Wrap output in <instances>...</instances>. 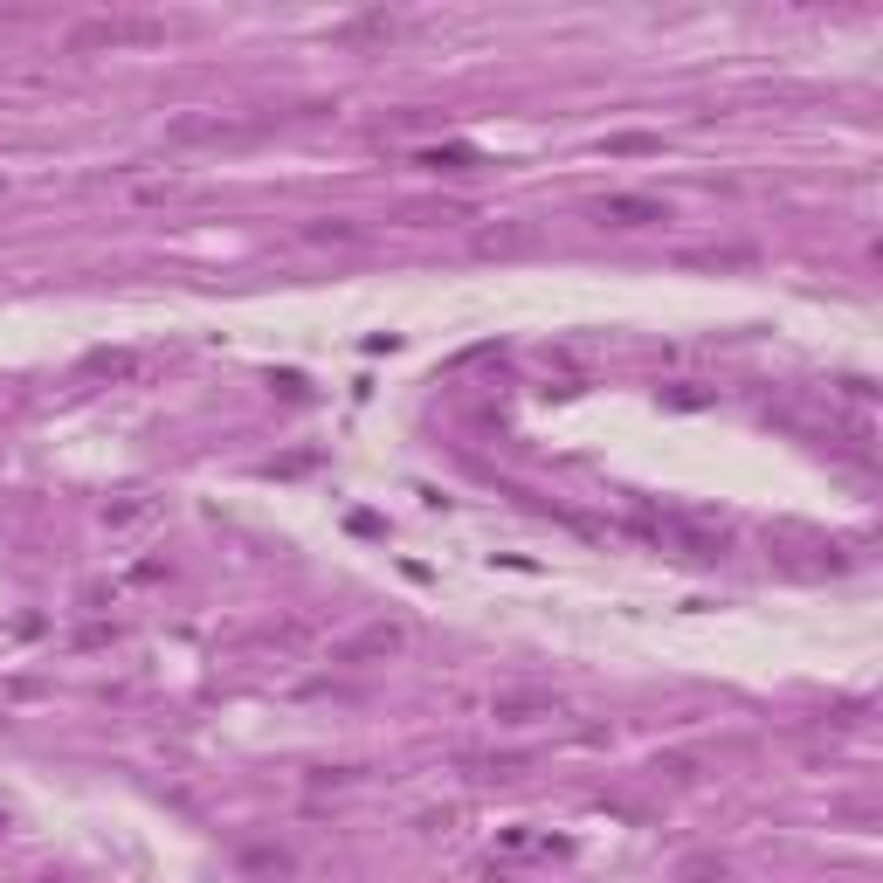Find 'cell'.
<instances>
[{"mask_svg": "<svg viewBox=\"0 0 883 883\" xmlns=\"http://www.w3.org/2000/svg\"><path fill=\"white\" fill-rule=\"evenodd\" d=\"M124 42H166L160 21H90L70 35V49H124Z\"/></svg>", "mask_w": 883, "mask_h": 883, "instance_id": "1", "label": "cell"}, {"mask_svg": "<svg viewBox=\"0 0 883 883\" xmlns=\"http://www.w3.org/2000/svg\"><path fill=\"white\" fill-rule=\"evenodd\" d=\"M400 649H407V628L400 621H373V628H359L353 642H338V662H387Z\"/></svg>", "mask_w": 883, "mask_h": 883, "instance_id": "2", "label": "cell"}, {"mask_svg": "<svg viewBox=\"0 0 883 883\" xmlns=\"http://www.w3.org/2000/svg\"><path fill=\"white\" fill-rule=\"evenodd\" d=\"M593 221L601 229H649V221H662V207L642 194H608V201H593Z\"/></svg>", "mask_w": 883, "mask_h": 883, "instance_id": "3", "label": "cell"}, {"mask_svg": "<svg viewBox=\"0 0 883 883\" xmlns=\"http://www.w3.org/2000/svg\"><path fill=\"white\" fill-rule=\"evenodd\" d=\"M490 718L497 724H539V718H559V704L539 698V690H504V698L490 704Z\"/></svg>", "mask_w": 883, "mask_h": 883, "instance_id": "4", "label": "cell"}, {"mask_svg": "<svg viewBox=\"0 0 883 883\" xmlns=\"http://www.w3.org/2000/svg\"><path fill=\"white\" fill-rule=\"evenodd\" d=\"M242 132H248V124H229V118H180L166 139L173 145H201V139H242Z\"/></svg>", "mask_w": 883, "mask_h": 883, "instance_id": "5", "label": "cell"}, {"mask_svg": "<svg viewBox=\"0 0 883 883\" xmlns=\"http://www.w3.org/2000/svg\"><path fill=\"white\" fill-rule=\"evenodd\" d=\"M415 166H428V173H469V166H477V152H469V145H428V152H415Z\"/></svg>", "mask_w": 883, "mask_h": 883, "instance_id": "6", "label": "cell"}, {"mask_svg": "<svg viewBox=\"0 0 883 883\" xmlns=\"http://www.w3.org/2000/svg\"><path fill=\"white\" fill-rule=\"evenodd\" d=\"M366 229L359 221H318V229H304V242H359Z\"/></svg>", "mask_w": 883, "mask_h": 883, "instance_id": "7", "label": "cell"}, {"mask_svg": "<svg viewBox=\"0 0 883 883\" xmlns=\"http://www.w3.org/2000/svg\"><path fill=\"white\" fill-rule=\"evenodd\" d=\"M656 773L662 780H698V760H690V752H670V760H656Z\"/></svg>", "mask_w": 883, "mask_h": 883, "instance_id": "8", "label": "cell"}, {"mask_svg": "<svg viewBox=\"0 0 883 883\" xmlns=\"http://www.w3.org/2000/svg\"><path fill=\"white\" fill-rule=\"evenodd\" d=\"M608 152H656V139H642V132H621V139H608Z\"/></svg>", "mask_w": 883, "mask_h": 883, "instance_id": "9", "label": "cell"}]
</instances>
